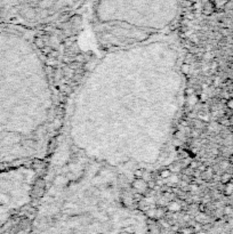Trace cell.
Instances as JSON below:
<instances>
[{"label":"cell","mask_w":233,"mask_h":234,"mask_svg":"<svg viewBox=\"0 0 233 234\" xmlns=\"http://www.w3.org/2000/svg\"><path fill=\"white\" fill-rule=\"evenodd\" d=\"M34 44H36V46H37L39 49L44 48V47H45V41L42 40V38H36Z\"/></svg>","instance_id":"cell-7"},{"label":"cell","mask_w":233,"mask_h":234,"mask_svg":"<svg viewBox=\"0 0 233 234\" xmlns=\"http://www.w3.org/2000/svg\"><path fill=\"white\" fill-rule=\"evenodd\" d=\"M216 11V7L212 1H207L203 7H202V14L206 15V16H210V15Z\"/></svg>","instance_id":"cell-2"},{"label":"cell","mask_w":233,"mask_h":234,"mask_svg":"<svg viewBox=\"0 0 233 234\" xmlns=\"http://www.w3.org/2000/svg\"><path fill=\"white\" fill-rule=\"evenodd\" d=\"M212 175H214L212 169V168H207L205 171H202V179H203V180H209V179L212 178Z\"/></svg>","instance_id":"cell-3"},{"label":"cell","mask_w":233,"mask_h":234,"mask_svg":"<svg viewBox=\"0 0 233 234\" xmlns=\"http://www.w3.org/2000/svg\"><path fill=\"white\" fill-rule=\"evenodd\" d=\"M178 208H179V206L177 203H171L170 204V210H177Z\"/></svg>","instance_id":"cell-17"},{"label":"cell","mask_w":233,"mask_h":234,"mask_svg":"<svg viewBox=\"0 0 233 234\" xmlns=\"http://www.w3.org/2000/svg\"><path fill=\"white\" fill-rule=\"evenodd\" d=\"M36 186H39V189H44L45 187V182L42 179H38L37 183H36Z\"/></svg>","instance_id":"cell-13"},{"label":"cell","mask_w":233,"mask_h":234,"mask_svg":"<svg viewBox=\"0 0 233 234\" xmlns=\"http://www.w3.org/2000/svg\"><path fill=\"white\" fill-rule=\"evenodd\" d=\"M170 175H171V170H169V169H164V170H162L160 172V176L162 178H168Z\"/></svg>","instance_id":"cell-8"},{"label":"cell","mask_w":233,"mask_h":234,"mask_svg":"<svg viewBox=\"0 0 233 234\" xmlns=\"http://www.w3.org/2000/svg\"><path fill=\"white\" fill-rule=\"evenodd\" d=\"M143 176H144V171L142 169H137L136 171H135V177H137V178H142Z\"/></svg>","instance_id":"cell-10"},{"label":"cell","mask_w":233,"mask_h":234,"mask_svg":"<svg viewBox=\"0 0 233 234\" xmlns=\"http://www.w3.org/2000/svg\"><path fill=\"white\" fill-rule=\"evenodd\" d=\"M190 168H197V167H199V163H197L195 161H192V162H190V166H188Z\"/></svg>","instance_id":"cell-16"},{"label":"cell","mask_w":233,"mask_h":234,"mask_svg":"<svg viewBox=\"0 0 233 234\" xmlns=\"http://www.w3.org/2000/svg\"><path fill=\"white\" fill-rule=\"evenodd\" d=\"M25 1V0H22ZM29 1V4L31 5H37L39 7L45 8L46 11H48L49 14H51V8H53V4H62V0H26ZM75 0H65V5H70L72 4Z\"/></svg>","instance_id":"cell-1"},{"label":"cell","mask_w":233,"mask_h":234,"mask_svg":"<svg viewBox=\"0 0 233 234\" xmlns=\"http://www.w3.org/2000/svg\"><path fill=\"white\" fill-rule=\"evenodd\" d=\"M218 83H219V78H216L215 81H214V85H215V86H217Z\"/></svg>","instance_id":"cell-20"},{"label":"cell","mask_w":233,"mask_h":234,"mask_svg":"<svg viewBox=\"0 0 233 234\" xmlns=\"http://www.w3.org/2000/svg\"><path fill=\"white\" fill-rule=\"evenodd\" d=\"M41 50H42V53H44V54L49 55V54H50V52H51V48H50V47H46V46H45L44 48H41Z\"/></svg>","instance_id":"cell-14"},{"label":"cell","mask_w":233,"mask_h":234,"mask_svg":"<svg viewBox=\"0 0 233 234\" xmlns=\"http://www.w3.org/2000/svg\"><path fill=\"white\" fill-rule=\"evenodd\" d=\"M224 193L225 195H231L233 193V183L230 182L227 184H225V190H224Z\"/></svg>","instance_id":"cell-6"},{"label":"cell","mask_w":233,"mask_h":234,"mask_svg":"<svg viewBox=\"0 0 233 234\" xmlns=\"http://www.w3.org/2000/svg\"><path fill=\"white\" fill-rule=\"evenodd\" d=\"M233 211V209H232V207H230V206H227L225 208V213H231Z\"/></svg>","instance_id":"cell-18"},{"label":"cell","mask_w":233,"mask_h":234,"mask_svg":"<svg viewBox=\"0 0 233 234\" xmlns=\"http://www.w3.org/2000/svg\"><path fill=\"white\" fill-rule=\"evenodd\" d=\"M230 163H232V165H233V154L230 157Z\"/></svg>","instance_id":"cell-22"},{"label":"cell","mask_w":233,"mask_h":234,"mask_svg":"<svg viewBox=\"0 0 233 234\" xmlns=\"http://www.w3.org/2000/svg\"><path fill=\"white\" fill-rule=\"evenodd\" d=\"M226 161H224V163H222L221 165V167H222L223 169H227V167H229V163H225Z\"/></svg>","instance_id":"cell-19"},{"label":"cell","mask_w":233,"mask_h":234,"mask_svg":"<svg viewBox=\"0 0 233 234\" xmlns=\"http://www.w3.org/2000/svg\"><path fill=\"white\" fill-rule=\"evenodd\" d=\"M232 180V175L230 172H224L222 176H221V182L222 184H227Z\"/></svg>","instance_id":"cell-4"},{"label":"cell","mask_w":233,"mask_h":234,"mask_svg":"<svg viewBox=\"0 0 233 234\" xmlns=\"http://www.w3.org/2000/svg\"><path fill=\"white\" fill-rule=\"evenodd\" d=\"M48 56H49V57H53V58H56V57L58 56V52L57 50H51L50 54H49Z\"/></svg>","instance_id":"cell-15"},{"label":"cell","mask_w":233,"mask_h":234,"mask_svg":"<svg viewBox=\"0 0 233 234\" xmlns=\"http://www.w3.org/2000/svg\"><path fill=\"white\" fill-rule=\"evenodd\" d=\"M146 185L150 190H153L157 184H155V180H154V179H150V180H147L146 182Z\"/></svg>","instance_id":"cell-9"},{"label":"cell","mask_w":233,"mask_h":234,"mask_svg":"<svg viewBox=\"0 0 233 234\" xmlns=\"http://www.w3.org/2000/svg\"><path fill=\"white\" fill-rule=\"evenodd\" d=\"M186 17H188V20H193V15H192V14H188V16H186Z\"/></svg>","instance_id":"cell-21"},{"label":"cell","mask_w":233,"mask_h":234,"mask_svg":"<svg viewBox=\"0 0 233 234\" xmlns=\"http://www.w3.org/2000/svg\"><path fill=\"white\" fill-rule=\"evenodd\" d=\"M226 107L230 110H233V98H229L226 101Z\"/></svg>","instance_id":"cell-12"},{"label":"cell","mask_w":233,"mask_h":234,"mask_svg":"<svg viewBox=\"0 0 233 234\" xmlns=\"http://www.w3.org/2000/svg\"><path fill=\"white\" fill-rule=\"evenodd\" d=\"M182 71L184 73H188V71H190V64H188V63H184V64L182 65Z\"/></svg>","instance_id":"cell-11"},{"label":"cell","mask_w":233,"mask_h":234,"mask_svg":"<svg viewBox=\"0 0 233 234\" xmlns=\"http://www.w3.org/2000/svg\"><path fill=\"white\" fill-rule=\"evenodd\" d=\"M229 1H230V0H214L212 2H214V5H215L216 9H219V8L224 7V6H225Z\"/></svg>","instance_id":"cell-5"}]
</instances>
